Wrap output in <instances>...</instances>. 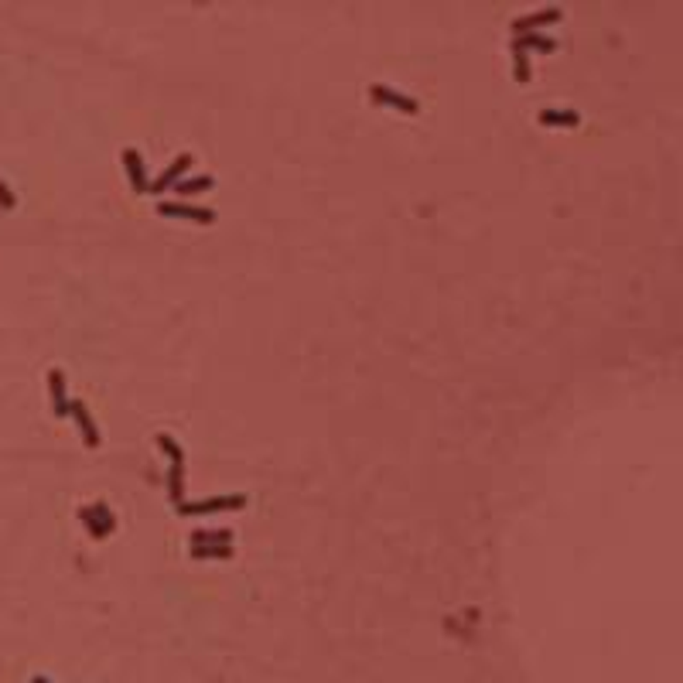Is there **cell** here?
<instances>
[{"label":"cell","instance_id":"1","mask_svg":"<svg viewBox=\"0 0 683 683\" xmlns=\"http://www.w3.org/2000/svg\"><path fill=\"white\" fill-rule=\"evenodd\" d=\"M157 444L164 448L168 454V499H171V506H181L185 503V448L178 444L171 434H157Z\"/></svg>","mask_w":683,"mask_h":683},{"label":"cell","instance_id":"2","mask_svg":"<svg viewBox=\"0 0 683 683\" xmlns=\"http://www.w3.org/2000/svg\"><path fill=\"white\" fill-rule=\"evenodd\" d=\"M250 503L243 492L236 495H212V499H198V503H181L175 506L178 516H205V512H226V509H243Z\"/></svg>","mask_w":683,"mask_h":683},{"label":"cell","instance_id":"3","mask_svg":"<svg viewBox=\"0 0 683 683\" xmlns=\"http://www.w3.org/2000/svg\"><path fill=\"white\" fill-rule=\"evenodd\" d=\"M369 96L376 99V103H383V106H393V110L407 113V117H417V113H420V103H417V99L400 93V89H393V86H383V82H372Z\"/></svg>","mask_w":683,"mask_h":683},{"label":"cell","instance_id":"4","mask_svg":"<svg viewBox=\"0 0 683 683\" xmlns=\"http://www.w3.org/2000/svg\"><path fill=\"white\" fill-rule=\"evenodd\" d=\"M120 161H123V171L130 178V188H134L137 195H144V192H151V181H147V168H144V157L137 147H123L120 151Z\"/></svg>","mask_w":683,"mask_h":683},{"label":"cell","instance_id":"5","mask_svg":"<svg viewBox=\"0 0 683 683\" xmlns=\"http://www.w3.org/2000/svg\"><path fill=\"white\" fill-rule=\"evenodd\" d=\"M157 212L168 215V219H188V222H198V226H212L215 212L212 209H202V205H181V202H161Z\"/></svg>","mask_w":683,"mask_h":683},{"label":"cell","instance_id":"6","mask_svg":"<svg viewBox=\"0 0 683 683\" xmlns=\"http://www.w3.org/2000/svg\"><path fill=\"white\" fill-rule=\"evenodd\" d=\"M82 523L89 527V533H93V536H110V533H113V527H117V516L106 509V503H96V506L82 509Z\"/></svg>","mask_w":683,"mask_h":683},{"label":"cell","instance_id":"7","mask_svg":"<svg viewBox=\"0 0 683 683\" xmlns=\"http://www.w3.org/2000/svg\"><path fill=\"white\" fill-rule=\"evenodd\" d=\"M192 168V154H181V157H175L164 171H161V178H157L154 185H151V192L154 195H161V192H168V188H175L178 181H181V175Z\"/></svg>","mask_w":683,"mask_h":683},{"label":"cell","instance_id":"8","mask_svg":"<svg viewBox=\"0 0 683 683\" xmlns=\"http://www.w3.org/2000/svg\"><path fill=\"white\" fill-rule=\"evenodd\" d=\"M564 18V11L561 7H546V11H536V14H527V18L512 21V35H533L536 28H544V24H553V21Z\"/></svg>","mask_w":683,"mask_h":683},{"label":"cell","instance_id":"9","mask_svg":"<svg viewBox=\"0 0 683 683\" xmlns=\"http://www.w3.org/2000/svg\"><path fill=\"white\" fill-rule=\"evenodd\" d=\"M72 413H76V420H79L86 448H99V427H96V420H93V413L86 410V403H72Z\"/></svg>","mask_w":683,"mask_h":683},{"label":"cell","instance_id":"10","mask_svg":"<svg viewBox=\"0 0 683 683\" xmlns=\"http://www.w3.org/2000/svg\"><path fill=\"white\" fill-rule=\"evenodd\" d=\"M509 48H512V52H529V48H536V52H553L557 41L540 35V31H533V35H516V38L509 41Z\"/></svg>","mask_w":683,"mask_h":683},{"label":"cell","instance_id":"11","mask_svg":"<svg viewBox=\"0 0 683 683\" xmlns=\"http://www.w3.org/2000/svg\"><path fill=\"white\" fill-rule=\"evenodd\" d=\"M233 544V529H195L192 533V546H219Z\"/></svg>","mask_w":683,"mask_h":683},{"label":"cell","instance_id":"12","mask_svg":"<svg viewBox=\"0 0 683 683\" xmlns=\"http://www.w3.org/2000/svg\"><path fill=\"white\" fill-rule=\"evenodd\" d=\"M540 123H546V127H578L581 117H578L574 110H544V113H540Z\"/></svg>","mask_w":683,"mask_h":683},{"label":"cell","instance_id":"13","mask_svg":"<svg viewBox=\"0 0 683 683\" xmlns=\"http://www.w3.org/2000/svg\"><path fill=\"white\" fill-rule=\"evenodd\" d=\"M175 188L181 192V195H198V192L215 188V178L212 175H195V178H188V181H178Z\"/></svg>","mask_w":683,"mask_h":683},{"label":"cell","instance_id":"14","mask_svg":"<svg viewBox=\"0 0 683 683\" xmlns=\"http://www.w3.org/2000/svg\"><path fill=\"white\" fill-rule=\"evenodd\" d=\"M48 383H52V400H55V413L59 417H65L69 413V400H65V379H62V372H52L48 376Z\"/></svg>","mask_w":683,"mask_h":683},{"label":"cell","instance_id":"15","mask_svg":"<svg viewBox=\"0 0 683 683\" xmlns=\"http://www.w3.org/2000/svg\"><path fill=\"white\" fill-rule=\"evenodd\" d=\"M192 557H195V561H226V557H233V544H219V546H192Z\"/></svg>","mask_w":683,"mask_h":683},{"label":"cell","instance_id":"16","mask_svg":"<svg viewBox=\"0 0 683 683\" xmlns=\"http://www.w3.org/2000/svg\"><path fill=\"white\" fill-rule=\"evenodd\" d=\"M512 59H516V82H529V55L527 52H512Z\"/></svg>","mask_w":683,"mask_h":683},{"label":"cell","instance_id":"17","mask_svg":"<svg viewBox=\"0 0 683 683\" xmlns=\"http://www.w3.org/2000/svg\"><path fill=\"white\" fill-rule=\"evenodd\" d=\"M35 683H48V680H41V677H35Z\"/></svg>","mask_w":683,"mask_h":683}]
</instances>
